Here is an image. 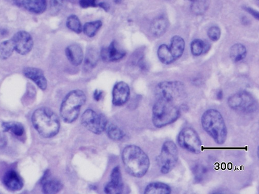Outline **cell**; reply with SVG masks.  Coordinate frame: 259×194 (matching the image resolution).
I'll list each match as a JSON object with an SVG mask.
<instances>
[{
    "label": "cell",
    "instance_id": "1",
    "mask_svg": "<svg viewBox=\"0 0 259 194\" xmlns=\"http://www.w3.org/2000/svg\"><path fill=\"white\" fill-rule=\"evenodd\" d=\"M122 159L127 172L136 178L144 176L150 166L147 154L136 145L126 147L123 152Z\"/></svg>",
    "mask_w": 259,
    "mask_h": 194
},
{
    "label": "cell",
    "instance_id": "2",
    "mask_svg": "<svg viewBox=\"0 0 259 194\" xmlns=\"http://www.w3.org/2000/svg\"><path fill=\"white\" fill-rule=\"evenodd\" d=\"M33 127L44 138H52L58 133L61 123L57 114L51 110L41 108L34 111L32 116Z\"/></svg>",
    "mask_w": 259,
    "mask_h": 194
},
{
    "label": "cell",
    "instance_id": "3",
    "mask_svg": "<svg viewBox=\"0 0 259 194\" xmlns=\"http://www.w3.org/2000/svg\"><path fill=\"white\" fill-rule=\"evenodd\" d=\"M182 107L174 101L158 99L153 109L155 127L162 128L175 122L180 117Z\"/></svg>",
    "mask_w": 259,
    "mask_h": 194
},
{
    "label": "cell",
    "instance_id": "4",
    "mask_svg": "<svg viewBox=\"0 0 259 194\" xmlns=\"http://www.w3.org/2000/svg\"><path fill=\"white\" fill-rule=\"evenodd\" d=\"M202 125L205 131L218 144L226 141L227 131L222 115L218 111L209 110L202 116Z\"/></svg>",
    "mask_w": 259,
    "mask_h": 194
},
{
    "label": "cell",
    "instance_id": "5",
    "mask_svg": "<svg viewBox=\"0 0 259 194\" xmlns=\"http://www.w3.org/2000/svg\"><path fill=\"white\" fill-rule=\"evenodd\" d=\"M86 101V96L83 91L75 90L69 92L65 97L60 111L63 120L67 123L75 121Z\"/></svg>",
    "mask_w": 259,
    "mask_h": 194
},
{
    "label": "cell",
    "instance_id": "6",
    "mask_svg": "<svg viewBox=\"0 0 259 194\" xmlns=\"http://www.w3.org/2000/svg\"><path fill=\"white\" fill-rule=\"evenodd\" d=\"M185 94L184 84L178 81L162 82L159 83L156 88L157 99H162L177 102L182 100Z\"/></svg>",
    "mask_w": 259,
    "mask_h": 194
},
{
    "label": "cell",
    "instance_id": "7",
    "mask_svg": "<svg viewBox=\"0 0 259 194\" xmlns=\"http://www.w3.org/2000/svg\"><path fill=\"white\" fill-rule=\"evenodd\" d=\"M178 160V151L176 145L172 141L164 143L160 155L158 158L161 172L167 174L175 167Z\"/></svg>",
    "mask_w": 259,
    "mask_h": 194
},
{
    "label": "cell",
    "instance_id": "8",
    "mask_svg": "<svg viewBox=\"0 0 259 194\" xmlns=\"http://www.w3.org/2000/svg\"><path fill=\"white\" fill-rule=\"evenodd\" d=\"M230 108L238 112L252 113L257 110V103L250 93L242 91L236 93L228 100Z\"/></svg>",
    "mask_w": 259,
    "mask_h": 194
},
{
    "label": "cell",
    "instance_id": "9",
    "mask_svg": "<svg viewBox=\"0 0 259 194\" xmlns=\"http://www.w3.org/2000/svg\"><path fill=\"white\" fill-rule=\"evenodd\" d=\"M177 142L181 148L193 153L201 152L202 142L196 132L193 128L186 127L179 133Z\"/></svg>",
    "mask_w": 259,
    "mask_h": 194
},
{
    "label": "cell",
    "instance_id": "10",
    "mask_svg": "<svg viewBox=\"0 0 259 194\" xmlns=\"http://www.w3.org/2000/svg\"><path fill=\"white\" fill-rule=\"evenodd\" d=\"M81 120L84 127L96 134H100L105 131L108 124L104 115L98 114L92 110H86Z\"/></svg>",
    "mask_w": 259,
    "mask_h": 194
},
{
    "label": "cell",
    "instance_id": "11",
    "mask_svg": "<svg viewBox=\"0 0 259 194\" xmlns=\"http://www.w3.org/2000/svg\"><path fill=\"white\" fill-rule=\"evenodd\" d=\"M15 51L21 55H26L31 52L33 47V38L31 34L25 31L16 33L12 38Z\"/></svg>",
    "mask_w": 259,
    "mask_h": 194
},
{
    "label": "cell",
    "instance_id": "12",
    "mask_svg": "<svg viewBox=\"0 0 259 194\" xmlns=\"http://www.w3.org/2000/svg\"><path fill=\"white\" fill-rule=\"evenodd\" d=\"M130 94V90L127 83L124 82L116 83L112 92L113 104L117 106L124 105L128 101Z\"/></svg>",
    "mask_w": 259,
    "mask_h": 194
},
{
    "label": "cell",
    "instance_id": "13",
    "mask_svg": "<svg viewBox=\"0 0 259 194\" xmlns=\"http://www.w3.org/2000/svg\"><path fill=\"white\" fill-rule=\"evenodd\" d=\"M99 54L104 61L114 62L123 59L126 53L119 49L117 42L114 41L108 47L103 48Z\"/></svg>",
    "mask_w": 259,
    "mask_h": 194
},
{
    "label": "cell",
    "instance_id": "14",
    "mask_svg": "<svg viewBox=\"0 0 259 194\" xmlns=\"http://www.w3.org/2000/svg\"><path fill=\"white\" fill-rule=\"evenodd\" d=\"M123 188L120 169L116 167L112 171L110 182L105 187V192L109 194H120L123 191Z\"/></svg>",
    "mask_w": 259,
    "mask_h": 194
},
{
    "label": "cell",
    "instance_id": "15",
    "mask_svg": "<svg viewBox=\"0 0 259 194\" xmlns=\"http://www.w3.org/2000/svg\"><path fill=\"white\" fill-rule=\"evenodd\" d=\"M23 74L28 79L33 81L39 89L45 90L47 87V82L42 70L36 67H28L23 70Z\"/></svg>",
    "mask_w": 259,
    "mask_h": 194
},
{
    "label": "cell",
    "instance_id": "16",
    "mask_svg": "<svg viewBox=\"0 0 259 194\" xmlns=\"http://www.w3.org/2000/svg\"><path fill=\"white\" fill-rule=\"evenodd\" d=\"M3 182L9 190L18 191L24 187V181L19 174L14 170H9L4 174Z\"/></svg>",
    "mask_w": 259,
    "mask_h": 194
},
{
    "label": "cell",
    "instance_id": "17",
    "mask_svg": "<svg viewBox=\"0 0 259 194\" xmlns=\"http://www.w3.org/2000/svg\"><path fill=\"white\" fill-rule=\"evenodd\" d=\"M42 190L44 193L53 194L58 193L63 188L62 182L51 178L49 171H47L42 179Z\"/></svg>",
    "mask_w": 259,
    "mask_h": 194
},
{
    "label": "cell",
    "instance_id": "18",
    "mask_svg": "<svg viewBox=\"0 0 259 194\" xmlns=\"http://www.w3.org/2000/svg\"><path fill=\"white\" fill-rule=\"evenodd\" d=\"M17 4L23 6L27 11L36 14L43 13L47 7L46 0H18Z\"/></svg>",
    "mask_w": 259,
    "mask_h": 194
},
{
    "label": "cell",
    "instance_id": "19",
    "mask_svg": "<svg viewBox=\"0 0 259 194\" xmlns=\"http://www.w3.org/2000/svg\"><path fill=\"white\" fill-rule=\"evenodd\" d=\"M65 55L67 59L73 65H80L83 61L84 53L82 48L77 44H72L66 48Z\"/></svg>",
    "mask_w": 259,
    "mask_h": 194
},
{
    "label": "cell",
    "instance_id": "20",
    "mask_svg": "<svg viewBox=\"0 0 259 194\" xmlns=\"http://www.w3.org/2000/svg\"><path fill=\"white\" fill-rule=\"evenodd\" d=\"M185 41L182 37L177 35L172 37L170 50L175 60L182 56L185 50Z\"/></svg>",
    "mask_w": 259,
    "mask_h": 194
},
{
    "label": "cell",
    "instance_id": "21",
    "mask_svg": "<svg viewBox=\"0 0 259 194\" xmlns=\"http://www.w3.org/2000/svg\"><path fill=\"white\" fill-rule=\"evenodd\" d=\"M169 23L164 17L158 18L153 22L151 26L152 33L156 37H160L166 32Z\"/></svg>",
    "mask_w": 259,
    "mask_h": 194
},
{
    "label": "cell",
    "instance_id": "22",
    "mask_svg": "<svg viewBox=\"0 0 259 194\" xmlns=\"http://www.w3.org/2000/svg\"><path fill=\"white\" fill-rule=\"evenodd\" d=\"M100 54L95 48H89L87 51L84 60V69L88 71L91 70L97 65Z\"/></svg>",
    "mask_w": 259,
    "mask_h": 194
},
{
    "label": "cell",
    "instance_id": "23",
    "mask_svg": "<svg viewBox=\"0 0 259 194\" xmlns=\"http://www.w3.org/2000/svg\"><path fill=\"white\" fill-rule=\"evenodd\" d=\"M146 194H169L171 193V189L166 184L162 182L151 183L145 190Z\"/></svg>",
    "mask_w": 259,
    "mask_h": 194
},
{
    "label": "cell",
    "instance_id": "24",
    "mask_svg": "<svg viewBox=\"0 0 259 194\" xmlns=\"http://www.w3.org/2000/svg\"><path fill=\"white\" fill-rule=\"evenodd\" d=\"M157 55L159 59L164 64H170L175 61L170 51V48L165 44H162L159 46Z\"/></svg>",
    "mask_w": 259,
    "mask_h": 194
},
{
    "label": "cell",
    "instance_id": "25",
    "mask_svg": "<svg viewBox=\"0 0 259 194\" xmlns=\"http://www.w3.org/2000/svg\"><path fill=\"white\" fill-rule=\"evenodd\" d=\"M3 132H10L18 137H21L25 133L23 124L16 122H4L2 124Z\"/></svg>",
    "mask_w": 259,
    "mask_h": 194
},
{
    "label": "cell",
    "instance_id": "26",
    "mask_svg": "<svg viewBox=\"0 0 259 194\" xmlns=\"http://www.w3.org/2000/svg\"><path fill=\"white\" fill-rule=\"evenodd\" d=\"M246 54V47L242 44H236L231 48L230 57L234 62H238L243 60Z\"/></svg>",
    "mask_w": 259,
    "mask_h": 194
},
{
    "label": "cell",
    "instance_id": "27",
    "mask_svg": "<svg viewBox=\"0 0 259 194\" xmlns=\"http://www.w3.org/2000/svg\"><path fill=\"white\" fill-rule=\"evenodd\" d=\"M15 51L13 42L11 39L5 41L0 44V59L7 60Z\"/></svg>",
    "mask_w": 259,
    "mask_h": 194
},
{
    "label": "cell",
    "instance_id": "28",
    "mask_svg": "<svg viewBox=\"0 0 259 194\" xmlns=\"http://www.w3.org/2000/svg\"><path fill=\"white\" fill-rule=\"evenodd\" d=\"M102 26L100 21L86 23L83 27L84 34L89 37H94Z\"/></svg>",
    "mask_w": 259,
    "mask_h": 194
},
{
    "label": "cell",
    "instance_id": "29",
    "mask_svg": "<svg viewBox=\"0 0 259 194\" xmlns=\"http://www.w3.org/2000/svg\"><path fill=\"white\" fill-rule=\"evenodd\" d=\"M105 130L109 138L113 140H121L125 137L124 132L114 124L108 125L107 124Z\"/></svg>",
    "mask_w": 259,
    "mask_h": 194
},
{
    "label": "cell",
    "instance_id": "30",
    "mask_svg": "<svg viewBox=\"0 0 259 194\" xmlns=\"http://www.w3.org/2000/svg\"><path fill=\"white\" fill-rule=\"evenodd\" d=\"M192 2L191 6V11L197 15L203 14L209 6L208 0H195Z\"/></svg>",
    "mask_w": 259,
    "mask_h": 194
},
{
    "label": "cell",
    "instance_id": "31",
    "mask_svg": "<svg viewBox=\"0 0 259 194\" xmlns=\"http://www.w3.org/2000/svg\"><path fill=\"white\" fill-rule=\"evenodd\" d=\"M66 26L69 30L79 34L83 31L82 24L79 18L74 15L69 16L66 21Z\"/></svg>",
    "mask_w": 259,
    "mask_h": 194
},
{
    "label": "cell",
    "instance_id": "32",
    "mask_svg": "<svg viewBox=\"0 0 259 194\" xmlns=\"http://www.w3.org/2000/svg\"><path fill=\"white\" fill-rule=\"evenodd\" d=\"M205 42L199 39H195L191 44V51L194 56H199L204 53Z\"/></svg>",
    "mask_w": 259,
    "mask_h": 194
},
{
    "label": "cell",
    "instance_id": "33",
    "mask_svg": "<svg viewBox=\"0 0 259 194\" xmlns=\"http://www.w3.org/2000/svg\"><path fill=\"white\" fill-rule=\"evenodd\" d=\"M193 171L194 175L195 181L196 182H200L203 180L204 177L207 172V169L202 166L197 165L194 167Z\"/></svg>",
    "mask_w": 259,
    "mask_h": 194
},
{
    "label": "cell",
    "instance_id": "34",
    "mask_svg": "<svg viewBox=\"0 0 259 194\" xmlns=\"http://www.w3.org/2000/svg\"><path fill=\"white\" fill-rule=\"evenodd\" d=\"M67 1L68 0H50L52 11L54 13H57L61 10Z\"/></svg>",
    "mask_w": 259,
    "mask_h": 194
},
{
    "label": "cell",
    "instance_id": "35",
    "mask_svg": "<svg viewBox=\"0 0 259 194\" xmlns=\"http://www.w3.org/2000/svg\"><path fill=\"white\" fill-rule=\"evenodd\" d=\"M207 34L210 40L216 42L219 40L221 35V30L217 27H212L208 29Z\"/></svg>",
    "mask_w": 259,
    "mask_h": 194
},
{
    "label": "cell",
    "instance_id": "36",
    "mask_svg": "<svg viewBox=\"0 0 259 194\" xmlns=\"http://www.w3.org/2000/svg\"><path fill=\"white\" fill-rule=\"evenodd\" d=\"M79 5L83 8L97 6L96 4V0H80Z\"/></svg>",
    "mask_w": 259,
    "mask_h": 194
},
{
    "label": "cell",
    "instance_id": "37",
    "mask_svg": "<svg viewBox=\"0 0 259 194\" xmlns=\"http://www.w3.org/2000/svg\"><path fill=\"white\" fill-rule=\"evenodd\" d=\"M7 139L5 136L2 134H0V148L3 149L6 146Z\"/></svg>",
    "mask_w": 259,
    "mask_h": 194
},
{
    "label": "cell",
    "instance_id": "38",
    "mask_svg": "<svg viewBox=\"0 0 259 194\" xmlns=\"http://www.w3.org/2000/svg\"><path fill=\"white\" fill-rule=\"evenodd\" d=\"M103 96V92L96 90L94 93V97L96 101H98L100 100Z\"/></svg>",
    "mask_w": 259,
    "mask_h": 194
},
{
    "label": "cell",
    "instance_id": "39",
    "mask_svg": "<svg viewBox=\"0 0 259 194\" xmlns=\"http://www.w3.org/2000/svg\"><path fill=\"white\" fill-rule=\"evenodd\" d=\"M246 10L248 12L251 14L253 16H254L256 18L259 19V14L258 12H256V11L254 10V9L250 8V7H246L245 8Z\"/></svg>",
    "mask_w": 259,
    "mask_h": 194
},
{
    "label": "cell",
    "instance_id": "40",
    "mask_svg": "<svg viewBox=\"0 0 259 194\" xmlns=\"http://www.w3.org/2000/svg\"><path fill=\"white\" fill-rule=\"evenodd\" d=\"M97 6L102 8L104 10L107 12L109 10V6L105 2H101L100 3H99Z\"/></svg>",
    "mask_w": 259,
    "mask_h": 194
},
{
    "label": "cell",
    "instance_id": "41",
    "mask_svg": "<svg viewBox=\"0 0 259 194\" xmlns=\"http://www.w3.org/2000/svg\"><path fill=\"white\" fill-rule=\"evenodd\" d=\"M217 98L219 100H221L223 98V92L222 91H219L217 95Z\"/></svg>",
    "mask_w": 259,
    "mask_h": 194
},
{
    "label": "cell",
    "instance_id": "42",
    "mask_svg": "<svg viewBox=\"0 0 259 194\" xmlns=\"http://www.w3.org/2000/svg\"><path fill=\"white\" fill-rule=\"evenodd\" d=\"M114 1L116 3H120L122 1V0H114Z\"/></svg>",
    "mask_w": 259,
    "mask_h": 194
},
{
    "label": "cell",
    "instance_id": "43",
    "mask_svg": "<svg viewBox=\"0 0 259 194\" xmlns=\"http://www.w3.org/2000/svg\"><path fill=\"white\" fill-rule=\"evenodd\" d=\"M11 1H13L14 3H16V4H18V0H11Z\"/></svg>",
    "mask_w": 259,
    "mask_h": 194
},
{
    "label": "cell",
    "instance_id": "44",
    "mask_svg": "<svg viewBox=\"0 0 259 194\" xmlns=\"http://www.w3.org/2000/svg\"><path fill=\"white\" fill-rule=\"evenodd\" d=\"M189 1H190L193 2V1H195V0H189Z\"/></svg>",
    "mask_w": 259,
    "mask_h": 194
}]
</instances>
